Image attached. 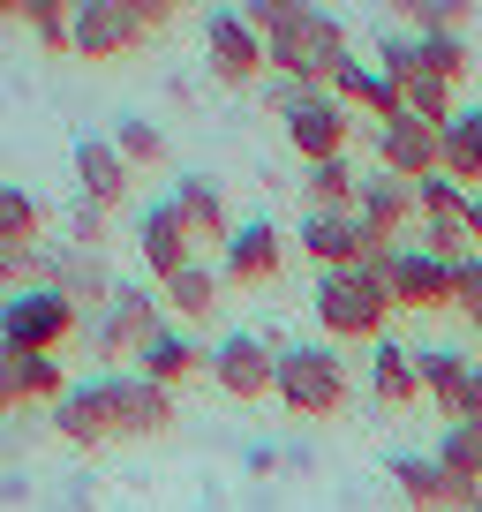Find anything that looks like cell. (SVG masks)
Segmentation results:
<instances>
[{
  "mask_svg": "<svg viewBox=\"0 0 482 512\" xmlns=\"http://www.w3.org/2000/svg\"><path fill=\"white\" fill-rule=\"evenodd\" d=\"M385 294H392V309H445L452 302V264L445 256H430L422 241H400L392 249V279H385Z\"/></svg>",
  "mask_w": 482,
  "mask_h": 512,
  "instance_id": "cell-14",
  "label": "cell"
},
{
  "mask_svg": "<svg viewBox=\"0 0 482 512\" xmlns=\"http://www.w3.org/2000/svg\"><path fill=\"white\" fill-rule=\"evenodd\" d=\"M452 422H482V362L467 369V384H460V400H452Z\"/></svg>",
  "mask_w": 482,
  "mask_h": 512,
  "instance_id": "cell-41",
  "label": "cell"
},
{
  "mask_svg": "<svg viewBox=\"0 0 482 512\" xmlns=\"http://www.w3.org/2000/svg\"><path fill=\"white\" fill-rule=\"evenodd\" d=\"M287 144L302 151V166L347 159V144H354V113L339 106L332 91H302V98L287 106Z\"/></svg>",
  "mask_w": 482,
  "mask_h": 512,
  "instance_id": "cell-8",
  "label": "cell"
},
{
  "mask_svg": "<svg viewBox=\"0 0 482 512\" xmlns=\"http://www.w3.org/2000/svg\"><path fill=\"white\" fill-rule=\"evenodd\" d=\"M475 332H482V317H475Z\"/></svg>",
  "mask_w": 482,
  "mask_h": 512,
  "instance_id": "cell-47",
  "label": "cell"
},
{
  "mask_svg": "<svg viewBox=\"0 0 482 512\" xmlns=\"http://www.w3.org/2000/svg\"><path fill=\"white\" fill-rule=\"evenodd\" d=\"M347 53H354L347 23H339L332 8H302L279 38H264V68H272V83H302V91H324Z\"/></svg>",
  "mask_w": 482,
  "mask_h": 512,
  "instance_id": "cell-2",
  "label": "cell"
},
{
  "mask_svg": "<svg viewBox=\"0 0 482 512\" xmlns=\"http://www.w3.org/2000/svg\"><path fill=\"white\" fill-rule=\"evenodd\" d=\"M8 377H16V400L23 407H61L68 400V362L61 354H23V362H8Z\"/></svg>",
  "mask_w": 482,
  "mask_h": 512,
  "instance_id": "cell-28",
  "label": "cell"
},
{
  "mask_svg": "<svg viewBox=\"0 0 482 512\" xmlns=\"http://www.w3.org/2000/svg\"><path fill=\"white\" fill-rule=\"evenodd\" d=\"M354 219L370 226V241H400L407 226H415V181L370 166V174H362V196H354Z\"/></svg>",
  "mask_w": 482,
  "mask_h": 512,
  "instance_id": "cell-19",
  "label": "cell"
},
{
  "mask_svg": "<svg viewBox=\"0 0 482 512\" xmlns=\"http://www.w3.org/2000/svg\"><path fill=\"white\" fill-rule=\"evenodd\" d=\"M61 241H68V249H98V256H106V211L76 196V204H68V234Z\"/></svg>",
  "mask_w": 482,
  "mask_h": 512,
  "instance_id": "cell-39",
  "label": "cell"
},
{
  "mask_svg": "<svg viewBox=\"0 0 482 512\" xmlns=\"http://www.w3.org/2000/svg\"><path fill=\"white\" fill-rule=\"evenodd\" d=\"M129 8H136V23H144V31H166V23L181 16L174 0H129Z\"/></svg>",
  "mask_w": 482,
  "mask_h": 512,
  "instance_id": "cell-42",
  "label": "cell"
},
{
  "mask_svg": "<svg viewBox=\"0 0 482 512\" xmlns=\"http://www.w3.org/2000/svg\"><path fill=\"white\" fill-rule=\"evenodd\" d=\"M196 369H211V347H196V332H181V324H166L151 347H136V377H151L159 392H181Z\"/></svg>",
  "mask_w": 482,
  "mask_h": 512,
  "instance_id": "cell-21",
  "label": "cell"
},
{
  "mask_svg": "<svg viewBox=\"0 0 482 512\" xmlns=\"http://www.w3.org/2000/svg\"><path fill=\"white\" fill-rule=\"evenodd\" d=\"M309 309H317V324L332 339H354V347H377V339H392V294L377 287L362 264L354 272H317V287H309Z\"/></svg>",
  "mask_w": 482,
  "mask_h": 512,
  "instance_id": "cell-3",
  "label": "cell"
},
{
  "mask_svg": "<svg viewBox=\"0 0 482 512\" xmlns=\"http://www.w3.org/2000/svg\"><path fill=\"white\" fill-rule=\"evenodd\" d=\"M392 23L415 31V38H467L475 8H467V0H407V8H392Z\"/></svg>",
  "mask_w": 482,
  "mask_h": 512,
  "instance_id": "cell-29",
  "label": "cell"
},
{
  "mask_svg": "<svg viewBox=\"0 0 482 512\" xmlns=\"http://www.w3.org/2000/svg\"><path fill=\"white\" fill-rule=\"evenodd\" d=\"M272 400L287 407V415H302V422H332L339 407L354 400L347 354H339L332 339H287V347H279V384H272Z\"/></svg>",
  "mask_w": 482,
  "mask_h": 512,
  "instance_id": "cell-1",
  "label": "cell"
},
{
  "mask_svg": "<svg viewBox=\"0 0 482 512\" xmlns=\"http://www.w3.org/2000/svg\"><path fill=\"white\" fill-rule=\"evenodd\" d=\"M166 204L181 211V226H189V241H219L226 249V234H234V219H226V189L211 174H181L174 189H166Z\"/></svg>",
  "mask_w": 482,
  "mask_h": 512,
  "instance_id": "cell-22",
  "label": "cell"
},
{
  "mask_svg": "<svg viewBox=\"0 0 482 512\" xmlns=\"http://www.w3.org/2000/svg\"><path fill=\"white\" fill-rule=\"evenodd\" d=\"M467 512H482V497H475V505H467Z\"/></svg>",
  "mask_w": 482,
  "mask_h": 512,
  "instance_id": "cell-46",
  "label": "cell"
},
{
  "mask_svg": "<svg viewBox=\"0 0 482 512\" xmlns=\"http://www.w3.org/2000/svg\"><path fill=\"white\" fill-rule=\"evenodd\" d=\"M106 136H113V151H121L136 174H144V166H166V128H159V121H144V113H121Z\"/></svg>",
  "mask_w": 482,
  "mask_h": 512,
  "instance_id": "cell-33",
  "label": "cell"
},
{
  "mask_svg": "<svg viewBox=\"0 0 482 512\" xmlns=\"http://www.w3.org/2000/svg\"><path fill=\"white\" fill-rule=\"evenodd\" d=\"M467 369H475V362H467L460 347H422V354H415L422 400H437V407H445V415H452V400H460V384H467Z\"/></svg>",
  "mask_w": 482,
  "mask_h": 512,
  "instance_id": "cell-30",
  "label": "cell"
},
{
  "mask_svg": "<svg viewBox=\"0 0 482 512\" xmlns=\"http://www.w3.org/2000/svg\"><path fill=\"white\" fill-rule=\"evenodd\" d=\"M53 430H61V445H76V452L113 445V415H106V392H98V377L68 384V400L53 407Z\"/></svg>",
  "mask_w": 482,
  "mask_h": 512,
  "instance_id": "cell-23",
  "label": "cell"
},
{
  "mask_svg": "<svg viewBox=\"0 0 482 512\" xmlns=\"http://www.w3.org/2000/svg\"><path fill=\"white\" fill-rule=\"evenodd\" d=\"M38 226H46V204L23 181H0V249H38Z\"/></svg>",
  "mask_w": 482,
  "mask_h": 512,
  "instance_id": "cell-31",
  "label": "cell"
},
{
  "mask_svg": "<svg viewBox=\"0 0 482 512\" xmlns=\"http://www.w3.org/2000/svg\"><path fill=\"white\" fill-rule=\"evenodd\" d=\"M219 294H226V279L211 272V264H189L181 279H166V287H159L166 324H181V332H189V324H211V317H219Z\"/></svg>",
  "mask_w": 482,
  "mask_h": 512,
  "instance_id": "cell-26",
  "label": "cell"
},
{
  "mask_svg": "<svg viewBox=\"0 0 482 512\" xmlns=\"http://www.w3.org/2000/svg\"><path fill=\"white\" fill-rule=\"evenodd\" d=\"M83 332V309L53 287H23L0 302V362H23V354H61Z\"/></svg>",
  "mask_w": 482,
  "mask_h": 512,
  "instance_id": "cell-4",
  "label": "cell"
},
{
  "mask_svg": "<svg viewBox=\"0 0 482 512\" xmlns=\"http://www.w3.org/2000/svg\"><path fill=\"white\" fill-rule=\"evenodd\" d=\"M437 174H452L460 189H482V106H460L437 128Z\"/></svg>",
  "mask_w": 482,
  "mask_h": 512,
  "instance_id": "cell-25",
  "label": "cell"
},
{
  "mask_svg": "<svg viewBox=\"0 0 482 512\" xmlns=\"http://www.w3.org/2000/svg\"><path fill=\"white\" fill-rule=\"evenodd\" d=\"M159 332H166V302H159V287H144V279H121V287H113V302L98 309L91 324H83V339H91L98 362L151 347Z\"/></svg>",
  "mask_w": 482,
  "mask_h": 512,
  "instance_id": "cell-5",
  "label": "cell"
},
{
  "mask_svg": "<svg viewBox=\"0 0 482 512\" xmlns=\"http://www.w3.org/2000/svg\"><path fill=\"white\" fill-rule=\"evenodd\" d=\"M211 384H219L226 400H272V384H279V347L264 332H226L219 347H211Z\"/></svg>",
  "mask_w": 482,
  "mask_h": 512,
  "instance_id": "cell-6",
  "label": "cell"
},
{
  "mask_svg": "<svg viewBox=\"0 0 482 512\" xmlns=\"http://www.w3.org/2000/svg\"><path fill=\"white\" fill-rule=\"evenodd\" d=\"M392 490L407 497V512H467L482 490H467L437 452H392Z\"/></svg>",
  "mask_w": 482,
  "mask_h": 512,
  "instance_id": "cell-11",
  "label": "cell"
},
{
  "mask_svg": "<svg viewBox=\"0 0 482 512\" xmlns=\"http://www.w3.org/2000/svg\"><path fill=\"white\" fill-rule=\"evenodd\" d=\"M98 392H106L113 437H166L174 430V392H159L136 369H98Z\"/></svg>",
  "mask_w": 482,
  "mask_h": 512,
  "instance_id": "cell-7",
  "label": "cell"
},
{
  "mask_svg": "<svg viewBox=\"0 0 482 512\" xmlns=\"http://www.w3.org/2000/svg\"><path fill=\"white\" fill-rule=\"evenodd\" d=\"M204 61H211V76H219L226 91H249L257 76H272V68H264V38L249 31L241 8H219V16L204 23Z\"/></svg>",
  "mask_w": 482,
  "mask_h": 512,
  "instance_id": "cell-9",
  "label": "cell"
},
{
  "mask_svg": "<svg viewBox=\"0 0 482 512\" xmlns=\"http://www.w3.org/2000/svg\"><path fill=\"white\" fill-rule=\"evenodd\" d=\"M377 166L400 181H430L437 174V128L415 121V113H400V121L377 128Z\"/></svg>",
  "mask_w": 482,
  "mask_h": 512,
  "instance_id": "cell-20",
  "label": "cell"
},
{
  "mask_svg": "<svg viewBox=\"0 0 482 512\" xmlns=\"http://www.w3.org/2000/svg\"><path fill=\"white\" fill-rule=\"evenodd\" d=\"M0 287L8 294L46 287V249H0Z\"/></svg>",
  "mask_w": 482,
  "mask_h": 512,
  "instance_id": "cell-38",
  "label": "cell"
},
{
  "mask_svg": "<svg viewBox=\"0 0 482 512\" xmlns=\"http://www.w3.org/2000/svg\"><path fill=\"white\" fill-rule=\"evenodd\" d=\"M354 196H362V166L354 159L302 166V211H354Z\"/></svg>",
  "mask_w": 482,
  "mask_h": 512,
  "instance_id": "cell-27",
  "label": "cell"
},
{
  "mask_svg": "<svg viewBox=\"0 0 482 512\" xmlns=\"http://www.w3.org/2000/svg\"><path fill=\"white\" fill-rule=\"evenodd\" d=\"M370 400L385 407V415H400V407H415V400H422L415 347H400V339H377V347H370Z\"/></svg>",
  "mask_w": 482,
  "mask_h": 512,
  "instance_id": "cell-24",
  "label": "cell"
},
{
  "mask_svg": "<svg viewBox=\"0 0 482 512\" xmlns=\"http://www.w3.org/2000/svg\"><path fill=\"white\" fill-rule=\"evenodd\" d=\"M136 256H144V272L159 279V287H166V279H181V272L196 264V241H189V226H181V211L166 204V196L136 211Z\"/></svg>",
  "mask_w": 482,
  "mask_h": 512,
  "instance_id": "cell-13",
  "label": "cell"
},
{
  "mask_svg": "<svg viewBox=\"0 0 482 512\" xmlns=\"http://www.w3.org/2000/svg\"><path fill=\"white\" fill-rule=\"evenodd\" d=\"M46 287L68 294V302L83 309V324H91L98 309L113 302V287H121V279H113V264H106L98 249H68V241H61V249H46Z\"/></svg>",
  "mask_w": 482,
  "mask_h": 512,
  "instance_id": "cell-15",
  "label": "cell"
},
{
  "mask_svg": "<svg viewBox=\"0 0 482 512\" xmlns=\"http://www.w3.org/2000/svg\"><path fill=\"white\" fill-rule=\"evenodd\" d=\"M437 460H445L452 475L467 482V490H482V422H445V437H437Z\"/></svg>",
  "mask_w": 482,
  "mask_h": 512,
  "instance_id": "cell-35",
  "label": "cell"
},
{
  "mask_svg": "<svg viewBox=\"0 0 482 512\" xmlns=\"http://www.w3.org/2000/svg\"><path fill=\"white\" fill-rule=\"evenodd\" d=\"M16 407H23L16 400V377H8V362H0V415H16Z\"/></svg>",
  "mask_w": 482,
  "mask_h": 512,
  "instance_id": "cell-43",
  "label": "cell"
},
{
  "mask_svg": "<svg viewBox=\"0 0 482 512\" xmlns=\"http://www.w3.org/2000/svg\"><path fill=\"white\" fill-rule=\"evenodd\" d=\"M76 189H83V204H98V211H121L129 204V189H136V166L113 151V136H76Z\"/></svg>",
  "mask_w": 482,
  "mask_h": 512,
  "instance_id": "cell-17",
  "label": "cell"
},
{
  "mask_svg": "<svg viewBox=\"0 0 482 512\" xmlns=\"http://www.w3.org/2000/svg\"><path fill=\"white\" fill-rule=\"evenodd\" d=\"M144 23H136L129 0H76V53L83 61H129L144 46Z\"/></svg>",
  "mask_w": 482,
  "mask_h": 512,
  "instance_id": "cell-12",
  "label": "cell"
},
{
  "mask_svg": "<svg viewBox=\"0 0 482 512\" xmlns=\"http://www.w3.org/2000/svg\"><path fill=\"white\" fill-rule=\"evenodd\" d=\"M279 272H287V234L272 219H241L219 249V279L226 287H272Z\"/></svg>",
  "mask_w": 482,
  "mask_h": 512,
  "instance_id": "cell-10",
  "label": "cell"
},
{
  "mask_svg": "<svg viewBox=\"0 0 482 512\" xmlns=\"http://www.w3.org/2000/svg\"><path fill=\"white\" fill-rule=\"evenodd\" d=\"M23 23L46 53H76V0H23Z\"/></svg>",
  "mask_w": 482,
  "mask_h": 512,
  "instance_id": "cell-34",
  "label": "cell"
},
{
  "mask_svg": "<svg viewBox=\"0 0 482 512\" xmlns=\"http://www.w3.org/2000/svg\"><path fill=\"white\" fill-rule=\"evenodd\" d=\"M422 68H430L445 91H460V83H475V46H467V38H422Z\"/></svg>",
  "mask_w": 482,
  "mask_h": 512,
  "instance_id": "cell-37",
  "label": "cell"
},
{
  "mask_svg": "<svg viewBox=\"0 0 482 512\" xmlns=\"http://www.w3.org/2000/svg\"><path fill=\"white\" fill-rule=\"evenodd\" d=\"M370 226L354 219V211H302V256L317 272H354L362 256H370Z\"/></svg>",
  "mask_w": 482,
  "mask_h": 512,
  "instance_id": "cell-16",
  "label": "cell"
},
{
  "mask_svg": "<svg viewBox=\"0 0 482 512\" xmlns=\"http://www.w3.org/2000/svg\"><path fill=\"white\" fill-rule=\"evenodd\" d=\"M0 23H23V0H0Z\"/></svg>",
  "mask_w": 482,
  "mask_h": 512,
  "instance_id": "cell-45",
  "label": "cell"
},
{
  "mask_svg": "<svg viewBox=\"0 0 482 512\" xmlns=\"http://www.w3.org/2000/svg\"><path fill=\"white\" fill-rule=\"evenodd\" d=\"M377 68H385V76L400 83V98H407V83L430 76V68H422V38L415 31H377Z\"/></svg>",
  "mask_w": 482,
  "mask_h": 512,
  "instance_id": "cell-36",
  "label": "cell"
},
{
  "mask_svg": "<svg viewBox=\"0 0 482 512\" xmlns=\"http://www.w3.org/2000/svg\"><path fill=\"white\" fill-rule=\"evenodd\" d=\"M324 91H332V98H339L347 113H370L377 128H385V121H400V113H407L400 83H392V76H385L377 61H362V53H347V61L332 68V83H324Z\"/></svg>",
  "mask_w": 482,
  "mask_h": 512,
  "instance_id": "cell-18",
  "label": "cell"
},
{
  "mask_svg": "<svg viewBox=\"0 0 482 512\" xmlns=\"http://www.w3.org/2000/svg\"><path fill=\"white\" fill-rule=\"evenodd\" d=\"M467 204H475V189H460L452 174L415 181V219L422 226H467Z\"/></svg>",
  "mask_w": 482,
  "mask_h": 512,
  "instance_id": "cell-32",
  "label": "cell"
},
{
  "mask_svg": "<svg viewBox=\"0 0 482 512\" xmlns=\"http://www.w3.org/2000/svg\"><path fill=\"white\" fill-rule=\"evenodd\" d=\"M467 241L482 249V189H475V204H467Z\"/></svg>",
  "mask_w": 482,
  "mask_h": 512,
  "instance_id": "cell-44",
  "label": "cell"
},
{
  "mask_svg": "<svg viewBox=\"0 0 482 512\" xmlns=\"http://www.w3.org/2000/svg\"><path fill=\"white\" fill-rule=\"evenodd\" d=\"M452 302H460L467 317H482V249H467L460 264H452Z\"/></svg>",
  "mask_w": 482,
  "mask_h": 512,
  "instance_id": "cell-40",
  "label": "cell"
}]
</instances>
